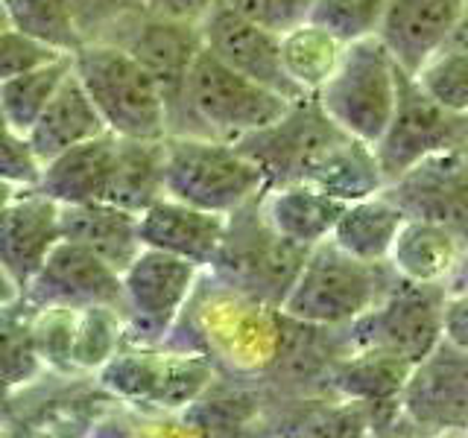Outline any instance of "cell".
Here are the masks:
<instances>
[{"instance_id": "6da1fadb", "label": "cell", "mask_w": 468, "mask_h": 438, "mask_svg": "<svg viewBox=\"0 0 468 438\" xmlns=\"http://www.w3.org/2000/svg\"><path fill=\"white\" fill-rule=\"evenodd\" d=\"M389 263H369L343 252L331 237L307 248L304 263L290 284L282 310L307 328L340 330L387 296L395 284Z\"/></svg>"}, {"instance_id": "7a4b0ae2", "label": "cell", "mask_w": 468, "mask_h": 438, "mask_svg": "<svg viewBox=\"0 0 468 438\" xmlns=\"http://www.w3.org/2000/svg\"><path fill=\"white\" fill-rule=\"evenodd\" d=\"M70 68L112 135L167 138L165 97L144 65L121 44L88 41L70 56Z\"/></svg>"}, {"instance_id": "3957f363", "label": "cell", "mask_w": 468, "mask_h": 438, "mask_svg": "<svg viewBox=\"0 0 468 438\" xmlns=\"http://www.w3.org/2000/svg\"><path fill=\"white\" fill-rule=\"evenodd\" d=\"M165 190L179 202L229 216L258 199L267 190V179L234 141L211 135H167Z\"/></svg>"}, {"instance_id": "277c9868", "label": "cell", "mask_w": 468, "mask_h": 438, "mask_svg": "<svg viewBox=\"0 0 468 438\" xmlns=\"http://www.w3.org/2000/svg\"><path fill=\"white\" fill-rule=\"evenodd\" d=\"M290 102L296 99H287L231 70L202 47L185 85V135L240 141L249 131L275 123L290 109Z\"/></svg>"}, {"instance_id": "5b68a950", "label": "cell", "mask_w": 468, "mask_h": 438, "mask_svg": "<svg viewBox=\"0 0 468 438\" xmlns=\"http://www.w3.org/2000/svg\"><path fill=\"white\" fill-rule=\"evenodd\" d=\"M395 73L399 65L384 44L369 36L346 44L340 65L314 97L346 135L375 146L395 109Z\"/></svg>"}, {"instance_id": "8992f818", "label": "cell", "mask_w": 468, "mask_h": 438, "mask_svg": "<svg viewBox=\"0 0 468 438\" xmlns=\"http://www.w3.org/2000/svg\"><path fill=\"white\" fill-rule=\"evenodd\" d=\"M102 389L129 403L179 412L211 386L214 365L202 350L167 345H126L97 371Z\"/></svg>"}, {"instance_id": "52a82bcc", "label": "cell", "mask_w": 468, "mask_h": 438, "mask_svg": "<svg viewBox=\"0 0 468 438\" xmlns=\"http://www.w3.org/2000/svg\"><path fill=\"white\" fill-rule=\"evenodd\" d=\"M307 248L290 243L263 223L258 199L229 214L226 240L211 269H219L223 284L261 304L282 307L290 284L304 263Z\"/></svg>"}, {"instance_id": "ba28073f", "label": "cell", "mask_w": 468, "mask_h": 438, "mask_svg": "<svg viewBox=\"0 0 468 438\" xmlns=\"http://www.w3.org/2000/svg\"><path fill=\"white\" fill-rule=\"evenodd\" d=\"M445 296V284H413L395 277L387 296L372 310L340 328L346 330V354L375 350V354H392L407 362H419L442 339Z\"/></svg>"}, {"instance_id": "9c48e42d", "label": "cell", "mask_w": 468, "mask_h": 438, "mask_svg": "<svg viewBox=\"0 0 468 438\" xmlns=\"http://www.w3.org/2000/svg\"><path fill=\"white\" fill-rule=\"evenodd\" d=\"M202 272L176 255L141 248L121 272L126 339L132 345H165L194 298Z\"/></svg>"}, {"instance_id": "30bf717a", "label": "cell", "mask_w": 468, "mask_h": 438, "mask_svg": "<svg viewBox=\"0 0 468 438\" xmlns=\"http://www.w3.org/2000/svg\"><path fill=\"white\" fill-rule=\"evenodd\" d=\"M395 85L399 91H395L392 117L375 143L384 182L399 179L404 170L428 155L468 146V111L439 106L433 97L421 91L413 73L401 68L395 73Z\"/></svg>"}, {"instance_id": "8fae6325", "label": "cell", "mask_w": 468, "mask_h": 438, "mask_svg": "<svg viewBox=\"0 0 468 438\" xmlns=\"http://www.w3.org/2000/svg\"><path fill=\"white\" fill-rule=\"evenodd\" d=\"M112 44H121L123 50H129L155 79L167 109V135H185V85L190 77V68H194L202 50L199 21L141 12L135 21L123 26V33Z\"/></svg>"}, {"instance_id": "7c38bea8", "label": "cell", "mask_w": 468, "mask_h": 438, "mask_svg": "<svg viewBox=\"0 0 468 438\" xmlns=\"http://www.w3.org/2000/svg\"><path fill=\"white\" fill-rule=\"evenodd\" d=\"M401 418L416 435H468V350L439 339L413 362L401 389Z\"/></svg>"}, {"instance_id": "4fadbf2b", "label": "cell", "mask_w": 468, "mask_h": 438, "mask_svg": "<svg viewBox=\"0 0 468 438\" xmlns=\"http://www.w3.org/2000/svg\"><path fill=\"white\" fill-rule=\"evenodd\" d=\"M340 135L343 129L319 109L316 97L304 94L302 99L290 102V109L275 123L249 131L234 143L263 170L267 187H275L287 182H302L311 161Z\"/></svg>"}, {"instance_id": "5bb4252c", "label": "cell", "mask_w": 468, "mask_h": 438, "mask_svg": "<svg viewBox=\"0 0 468 438\" xmlns=\"http://www.w3.org/2000/svg\"><path fill=\"white\" fill-rule=\"evenodd\" d=\"M384 193L407 216L431 219L468 248V150H448L416 161Z\"/></svg>"}, {"instance_id": "9a60e30c", "label": "cell", "mask_w": 468, "mask_h": 438, "mask_svg": "<svg viewBox=\"0 0 468 438\" xmlns=\"http://www.w3.org/2000/svg\"><path fill=\"white\" fill-rule=\"evenodd\" d=\"M199 29H202V47L211 56H217L223 65H229L231 70L243 73V77L255 79L258 85L270 88V91L287 99L304 97L284 73L282 44H278V36L270 33V29L240 18L223 0H217L202 15Z\"/></svg>"}, {"instance_id": "2e32d148", "label": "cell", "mask_w": 468, "mask_h": 438, "mask_svg": "<svg viewBox=\"0 0 468 438\" xmlns=\"http://www.w3.org/2000/svg\"><path fill=\"white\" fill-rule=\"evenodd\" d=\"M21 298L29 307H82L112 304L123 307L121 272L85 245L58 240L36 277L24 287Z\"/></svg>"}, {"instance_id": "e0dca14e", "label": "cell", "mask_w": 468, "mask_h": 438, "mask_svg": "<svg viewBox=\"0 0 468 438\" xmlns=\"http://www.w3.org/2000/svg\"><path fill=\"white\" fill-rule=\"evenodd\" d=\"M226 214L202 211L173 196H161L138 214V237L144 248L176 255L199 269H211L226 240Z\"/></svg>"}, {"instance_id": "ac0fdd59", "label": "cell", "mask_w": 468, "mask_h": 438, "mask_svg": "<svg viewBox=\"0 0 468 438\" xmlns=\"http://www.w3.org/2000/svg\"><path fill=\"white\" fill-rule=\"evenodd\" d=\"M468 0H387L375 38L392 62L416 73L460 24Z\"/></svg>"}, {"instance_id": "d6986e66", "label": "cell", "mask_w": 468, "mask_h": 438, "mask_svg": "<svg viewBox=\"0 0 468 438\" xmlns=\"http://www.w3.org/2000/svg\"><path fill=\"white\" fill-rule=\"evenodd\" d=\"M62 240V204L38 187L21 190L0 219V263L24 287L33 281L41 263Z\"/></svg>"}, {"instance_id": "ffe728a7", "label": "cell", "mask_w": 468, "mask_h": 438, "mask_svg": "<svg viewBox=\"0 0 468 438\" xmlns=\"http://www.w3.org/2000/svg\"><path fill=\"white\" fill-rule=\"evenodd\" d=\"M346 208V202L328 196L307 182H287L267 187L258 196V211L278 237L296 243L302 248H311L331 237Z\"/></svg>"}, {"instance_id": "44dd1931", "label": "cell", "mask_w": 468, "mask_h": 438, "mask_svg": "<svg viewBox=\"0 0 468 438\" xmlns=\"http://www.w3.org/2000/svg\"><path fill=\"white\" fill-rule=\"evenodd\" d=\"M114 167V135L102 131L44 161L38 190L58 204L106 202Z\"/></svg>"}, {"instance_id": "7402d4cb", "label": "cell", "mask_w": 468, "mask_h": 438, "mask_svg": "<svg viewBox=\"0 0 468 438\" xmlns=\"http://www.w3.org/2000/svg\"><path fill=\"white\" fill-rule=\"evenodd\" d=\"M62 240L85 245L117 272H123L144 248L138 237V214L112 202L62 204Z\"/></svg>"}, {"instance_id": "603a6c76", "label": "cell", "mask_w": 468, "mask_h": 438, "mask_svg": "<svg viewBox=\"0 0 468 438\" xmlns=\"http://www.w3.org/2000/svg\"><path fill=\"white\" fill-rule=\"evenodd\" d=\"M102 131H109V129L102 123V117L94 109L91 97L85 94L82 82L77 79V73L70 68V73L65 77V82L58 85L53 99L44 106L33 129L27 131V138L33 143V150L38 152V158L48 161L58 152H65L68 146H77L88 138H97Z\"/></svg>"}, {"instance_id": "cb8c5ba5", "label": "cell", "mask_w": 468, "mask_h": 438, "mask_svg": "<svg viewBox=\"0 0 468 438\" xmlns=\"http://www.w3.org/2000/svg\"><path fill=\"white\" fill-rule=\"evenodd\" d=\"M302 182L325 190L328 196L340 202H357L384 190V172H380L375 146L357 141L351 135L334 138L325 150H322L311 167L304 170Z\"/></svg>"}, {"instance_id": "d4e9b609", "label": "cell", "mask_w": 468, "mask_h": 438, "mask_svg": "<svg viewBox=\"0 0 468 438\" xmlns=\"http://www.w3.org/2000/svg\"><path fill=\"white\" fill-rule=\"evenodd\" d=\"M463 255V243L442 225L431 219L407 216L395 243L389 248L387 263L392 272L413 284H445Z\"/></svg>"}, {"instance_id": "484cf974", "label": "cell", "mask_w": 468, "mask_h": 438, "mask_svg": "<svg viewBox=\"0 0 468 438\" xmlns=\"http://www.w3.org/2000/svg\"><path fill=\"white\" fill-rule=\"evenodd\" d=\"M165 190V138H117L106 202L132 214L146 211Z\"/></svg>"}, {"instance_id": "4316f807", "label": "cell", "mask_w": 468, "mask_h": 438, "mask_svg": "<svg viewBox=\"0 0 468 438\" xmlns=\"http://www.w3.org/2000/svg\"><path fill=\"white\" fill-rule=\"evenodd\" d=\"M404 219L407 214L399 204H395L384 190H378V193L366 199L346 202V208L331 231V240L340 245L343 252L355 255L360 260L387 263L395 234H399Z\"/></svg>"}, {"instance_id": "83f0119b", "label": "cell", "mask_w": 468, "mask_h": 438, "mask_svg": "<svg viewBox=\"0 0 468 438\" xmlns=\"http://www.w3.org/2000/svg\"><path fill=\"white\" fill-rule=\"evenodd\" d=\"M278 44H282L284 73L302 94H316L336 70L346 50L340 38H334L328 29H322L314 21L287 29L284 36H278Z\"/></svg>"}, {"instance_id": "f1b7e54d", "label": "cell", "mask_w": 468, "mask_h": 438, "mask_svg": "<svg viewBox=\"0 0 468 438\" xmlns=\"http://www.w3.org/2000/svg\"><path fill=\"white\" fill-rule=\"evenodd\" d=\"M421 91L451 111H468V6L442 47L431 53L416 73Z\"/></svg>"}, {"instance_id": "f546056e", "label": "cell", "mask_w": 468, "mask_h": 438, "mask_svg": "<svg viewBox=\"0 0 468 438\" xmlns=\"http://www.w3.org/2000/svg\"><path fill=\"white\" fill-rule=\"evenodd\" d=\"M70 73V56H58L48 65H38L33 70L0 82V109H4V120L18 129L29 131L38 120L44 106L53 99L58 85L65 82Z\"/></svg>"}, {"instance_id": "4dcf8cb0", "label": "cell", "mask_w": 468, "mask_h": 438, "mask_svg": "<svg viewBox=\"0 0 468 438\" xmlns=\"http://www.w3.org/2000/svg\"><path fill=\"white\" fill-rule=\"evenodd\" d=\"M4 4L9 12V26L48 44L56 53L73 56L85 44L68 0H4Z\"/></svg>"}, {"instance_id": "1f68e13d", "label": "cell", "mask_w": 468, "mask_h": 438, "mask_svg": "<svg viewBox=\"0 0 468 438\" xmlns=\"http://www.w3.org/2000/svg\"><path fill=\"white\" fill-rule=\"evenodd\" d=\"M126 342V318L121 307L91 304L77 310L73 325V369L100 371Z\"/></svg>"}, {"instance_id": "d6a6232c", "label": "cell", "mask_w": 468, "mask_h": 438, "mask_svg": "<svg viewBox=\"0 0 468 438\" xmlns=\"http://www.w3.org/2000/svg\"><path fill=\"white\" fill-rule=\"evenodd\" d=\"M29 316L33 307L24 298L0 307V398L21 383H29L41 369L29 336Z\"/></svg>"}, {"instance_id": "836d02e7", "label": "cell", "mask_w": 468, "mask_h": 438, "mask_svg": "<svg viewBox=\"0 0 468 438\" xmlns=\"http://www.w3.org/2000/svg\"><path fill=\"white\" fill-rule=\"evenodd\" d=\"M73 325H77L73 307H33L29 336L41 365H50L56 371H77L73 369Z\"/></svg>"}, {"instance_id": "e575fe53", "label": "cell", "mask_w": 468, "mask_h": 438, "mask_svg": "<svg viewBox=\"0 0 468 438\" xmlns=\"http://www.w3.org/2000/svg\"><path fill=\"white\" fill-rule=\"evenodd\" d=\"M384 6L387 0H314L307 21L328 29L343 44H351L378 33Z\"/></svg>"}, {"instance_id": "d590c367", "label": "cell", "mask_w": 468, "mask_h": 438, "mask_svg": "<svg viewBox=\"0 0 468 438\" xmlns=\"http://www.w3.org/2000/svg\"><path fill=\"white\" fill-rule=\"evenodd\" d=\"M77 18L85 44L88 41H114L129 21L146 12L144 0H68Z\"/></svg>"}, {"instance_id": "8d00e7d4", "label": "cell", "mask_w": 468, "mask_h": 438, "mask_svg": "<svg viewBox=\"0 0 468 438\" xmlns=\"http://www.w3.org/2000/svg\"><path fill=\"white\" fill-rule=\"evenodd\" d=\"M41 167L44 161L33 150L27 131L12 129L9 123H0V179L21 190H29L38 187Z\"/></svg>"}, {"instance_id": "74e56055", "label": "cell", "mask_w": 468, "mask_h": 438, "mask_svg": "<svg viewBox=\"0 0 468 438\" xmlns=\"http://www.w3.org/2000/svg\"><path fill=\"white\" fill-rule=\"evenodd\" d=\"M223 4L240 18L270 29L275 36H284L287 29L307 21L314 0H223Z\"/></svg>"}, {"instance_id": "f35d334b", "label": "cell", "mask_w": 468, "mask_h": 438, "mask_svg": "<svg viewBox=\"0 0 468 438\" xmlns=\"http://www.w3.org/2000/svg\"><path fill=\"white\" fill-rule=\"evenodd\" d=\"M58 56H65V53H56L48 44L24 36L21 29L6 26L4 33H0V82L21 77V73L33 70L38 65H48Z\"/></svg>"}, {"instance_id": "ab89813d", "label": "cell", "mask_w": 468, "mask_h": 438, "mask_svg": "<svg viewBox=\"0 0 468 438\" xmlns=\"http://www.w3.org/2000/svg\"><path fill=\"white\" fill-rule=\"evenodd\" d=\"M442 339L468 350V289H448L442 304Z\"/></svg>"}, {"instance_id": "60d3db41", "label": "cell", "mask_w": 468, "mask_h": 438, "mask_svg": "<svg viewBox=\"0 0 468 438\" xmlns=\"http://www.w3.org/2000/svg\"><path fill=\"white\" fill-rule=\"evenodd\" d=\"M217 0H144L146 12L165 15V18H182V21H202Z\"/></svg>"}, {"instance_id": "b9f144b4", "label": "cell", "mask_w": 468, "mask_h": 438, "mask_svg": "<svg viewBox=\"0 0 468 438\" xmlns=\"http://www.w3.org/2000/svg\"><path fill=\"white\" fill-rule=\"evenodd\" d=\"M15 301H21V287L15 284V277L0 263V307H9Z\"/></svg>"}, {"instance_id": "7bdbcfd3", "label": "cell", "mask_w": 468, "mask_h": 438, "mask_svg": "<svg viewBox=\"0 0 468 438\" xmlns=\"http://www.w3.org/2000/svg\"><path fill=\"white\" fill-rule=\"evenodd\" d=\"M448 289H468V248H463L457 266H453L448 277Z\"/></svg>"}, {"instance_id": "ee69618b", "label": "cell", "mask_w": 468, "mask_h": 438, "mask_svg": "<svg viewBox=\"0 0 468 438\" xmlns=\"http://www.w3.org/2000/svg\"><path fill=\"white\" fill-rule=\"evenodd\" d=\"M18 193H21V187H15V184L0 179V219H4V214L12 208V202L18 199Z\"/></svg>"}, {"instance_id": "f6af8a7d", "label": "cell", "mask_w": 468, "mask_h": 438, "mask_svg": "<svg viewBox=\"0 0 468 438\" xmlns=\"http://www.w3.org/2000/svg\"><path fill=\"white\" fill-rule=\"evenodd\" d=\"M6 26H9V12H6V4H4V0H0V33H4Z\"/></svg>"}, {"instance_id": "bcb514c9", "label": "cell", "mask_w": 468, "mask_h": 438, "mask_svg": "<svg viewBox=\"0 0 468 438\" xmlns=\"http://www.w3.org/2000/svg\"><path fill=\"white\" fill-rule=\"evenodd\" d=\"M0 123H6V120H4V109H0Z\"/></svg>"}, {"instance_id": "7dc6e473", "label": "cell", "mask_w": 468, "mask_h": 438, "mask_svg": "<svg viewBox=\"0 0 468 438\" xmlns=\"http://www.w3.org/2000/svg\"><path fill=\"white\" fill-rule=\"evenodd\" d=\"M465 150H468V146H465Z\"/></svg>"}]
</instances>
